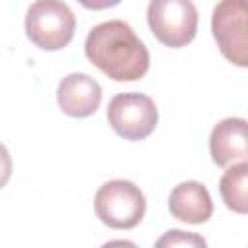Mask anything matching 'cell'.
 Instances as JSON below:
<instances>
[{"mask_svg":"<svg viewBox=\"0 0 248 248\" xmlns=\"http://www.w3.org/2000/svg\"><path fill=\"white\" fill-rule=\"evenodd\" d=\"M95 213L110 229H134L145 213V196L130 180H108L95 194Z\"/></svg>","mask_w":248,"mask_h":248,"instance_id":"3","label":"cell"},{"mask_svg":"<svg viewBox=\"0 0 248 248\" xmlns=\"http://www.w3.org/2000/svg\"><path fill=\"white\" fill-rule=\"evenodd\" d=\"M169 211L174 219L190 225L205 223L213 213V202L202 182L186 180L176 184L169 196Z\"/></svg>","mask_w":248,"mask_h":248,"instance_id":"9","label":"cell"},{"mask_svg":"<svg viewBox=\"0 0 248 248\" xmlns=\"http://www.w3.org/2000/svg\"><path fill=\"white\" fill-rule=\"evenodd\" d=\"M151 33L170 48L186 46L198 31V10L190 0H151L147 6Z\"/></svg>","mask_w":248,"mask_h":248,"instance_id":"5","label":"cell"},{"mask_svg":"<svg viewBox=\"0 0 248 248\" xmlns=\"http://www.w3.org/2000/svg\"><path fill=\"white\" fill-rule=\"evenodd\" d=\"M101 99H103V91L99 81L87 74L74 72L62 78V81L58 83L56 101L62 112L68 116L74 118L91 116L99 108Z\"/></svg>","mask_w":248,"mask_h":248,"instance_id":"8","label":"cell"},{"mask_svg":"<svg viewBox=\"0 0 248 248\" xmlns=\"http://www.w3.org/2000/svg\"><path fill=\"white\" fill-rule=\"evenodd\" d=\"M85 56L114 81H136L149 70L145 45L122 19H108L95 25L85 39Z\"/></svg>","mask_w":248,"mask_h":248,"instance_id":"1","label":"cell"},{"mask_svg":"<svg viewBox=\"0 0 248 248\" xmlns=\"http://www.w3.org/2000/svg\"><path fill=\"white\" fill-rule=\"evenodd\" d=\"M219 194L231 211L248 215V163L232 165L223 172Z\"/></svg>","mask_w":248,"mask_h":248,"instance_id":"10","label":"cell"},{"mask_svg":"<svg viewBox=\"0 0 248 248\" xmlns=\"http://www.w3.org/2000/svg\"><path fill=\"white\" fill-rule=\"evenodd\" d=\"M153 248H207V242L198 232H188L182 229H170L157 238Z\"/></svg>","mask_w":248,"mask_h":248,"instance_id":"11","label":"cell"},{"mask_svg":"<svg viewBox=\"0 0 248 248\" xmlns=\"http://www.w3.org/2000/svg\"><path fill=\"white\" fill-rule=\"evenodd\" d=\"M213 39L234 66L248 68V0H223L211 16Z\"/></svg>","mask_w":248,"mask_h":248,"instance_id":"4","label":"cell"},{"mask_svg":"<svg viewBox=\"0 0 248 248\" xmlns=\"http://www.w3.org/2000/svg\"><path fill=\"white\" fill-rule=\"evenodd\" d=\"M76 31V16L64 2L39 0L33 2L25 16V33L29 41L43 50H60Z\"/></svg>","mask_w":248,"mask_h":248,"instance_id":"2","label":"cell"},{"mask_svg":"<svg viewBox=\"0 0 248 248\" xmlns=\"http://www.w3.org/2000/svg\"><path fill=\"white\" fill-rule=\"evenodd\" d=\"M101 248H138L132 240H108V242H105Z\"/></svg>","mask_w":248,"mask_h":248,"instance_id":"12","label":"cell"},{"mask_svg":"<svg viewBox=\"0 0 248 248\" xmlns=\"http://www.w3.org/2000/svg\"><path fill=\"white\" fill-rule=\"evenodd\" d=\"M107 120L120 138L140 141L155 130L159 112L151 97L138 91H130L118 93L108 101Z\"/></svg>","mask_w":248,"mask_h":248,"instance_id":"6","label":"cell"},{"mask_svg":"<svg viewBox=\"0 0 248 248\" xmlns=\"http://www.w3.org/2000/svg\"><path fill=\"white\" fill-rule=\"evenodd\" d=\"M209 153L217 167L248 163V120L225 118L211 130Z\"/></svg>","mask_w":248,"mask_h":248,"instance_id":"7","label":"cell"}]
</instances>
